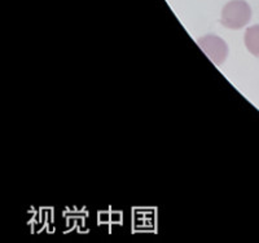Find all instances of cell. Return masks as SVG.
Segmentation results:
<instances>
[{
    "instance_id": "2",
    "label": "cell",
    "mask_w": 259,
    "mask_h": 243,
    "mask_svg": "<svg viewBox=\"0 0 259 243\" xmlns=\"http://www.w3.org/2000/svg\"><path fill=\"white\" fill-rule=\"evenodd\" d=\"M197 44L215 65H222L226 61L227 55H228V45L219 36L209 34L198 39Z\"/></svg>"
},
{
    "instance_id": "3",
    "label": "cell",
    "mask_w": 259,
    "mask_h": 243,
    "mask_svg": "<svg viewBox=\"0 0 259 243\" xmlns=\"http://www.w3.org/2000/svg\"><path fill=\"white\" fill-rule=\"evenodd\" d=\"M245 45L251 55L259 57V25H254L246 30Z\"/></svg>"
},
{
    "instance_id": "1",
    "label": "cell",
    "mask_w": 259,
    "mask_h": 243,
    "mask_svg": "<svg viewBox=\"0 0 259 243\" xmlns=\"http://www.w3.org/2000/svg\"><path fill=\"white\" fill-rule=\"evenodd\" d=\"M251 9L244 0H232L222 11L221 22L231 30H240L250 21Z\"/></svg>"
}]
</instances>
